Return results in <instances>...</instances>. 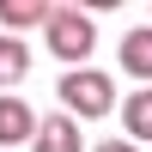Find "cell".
Wrapping results in <instances>:
<instances>
[{
  "mask_svg": "<svg viewBox=\"0 0 152 152\" xmlns=\"http://www.w3.org/2000/svg\"><path fill=\"white\" fill-rule=\"evenodd\" d=\"M61 116H73V122H91V116H110V104H116V85H110V73H97V67H73V73H61Z\"/></svg>",
  "mask_w": 152,
  "mask_h": 152,
  "instance_id": "6da1fadb",
  "label": "cell"
},
{
  "mask_svg": "<svg viewBox=\"0 0 152 152\" xmlns=\"http://www.w3.org/2000/svg\"><path fill=\"white\" fill-rule=\"evenodd\" d=\"M43 37H49V55H55V61H67V73L79 67L91 49H97L91 12H79V6H55V12H49V24H43Z\"/></svg>",
  "mask_w": 152,
  "mask_h": 152,
  "instance_id": "7a4b0ae2",
  "label": "cell"
},
{
  "mask_svg": "<svg viewBox=\"0 0 152 152\" xmlns=\"http://www.w3.org/2000/svg\"><path fill=\"white\" fill-rule=\"evenodd\" d=\"M49 12H55V6H43V0H0V24H6V31L49 24Z\"/></svg>",
  "mask_w": 152,
  "mask_h": 152,
  "instance_id": "8992f818",
  "label": "cell"
},
{
  "mask_svg": "<svg viewBox=\"0 0 152 152\" xmlns=\"http://www.w3.org/2000/svg\"><path fill=\"white\" fill-rule=\"evenodd\" d=\"M85 140H79V122L73 116H43V128H37V140H31V152H79Z\"/></svg>",
  "mask_w": 152,
  "mask_h": 152,
  "instance_id": "277c9868",
  "label": "cell"
},
{
  "mask_svg": "<svg viewBox=\"0 0 152 152\" xmlns=\"http://www.w3.org/2000/svg\"><path fill=\"white\" fill-rule=\"evenodd\" d=\"M116 55H122V73H134V79H152V24L128 31Z\"/></svg>",
  "mask_w": 152,
  "mask_h": 152,
  "instance_id": "5b68a950",
  "label": "cell"
},
{
  "mask_svg": "<svg viewBox=\"0 0 152 152\" xmlns=\"http://www.w3.org/2000/svg\"><path fill=\"white\" fill-rule=\"evenodd\" d=\"M37 128H43V116H37L24 97L0 91V146H18V140H37Z\"/></svg>",
  "mask_w": 152,
  "mask_h": 152,
  "instance_id": "3957f363",
  "label": "cell"
},
{
  "mask_svg": "<svg viewBox=\"0 0 152 152\" xmlns=\"http://www.w3.org/2000/svg\"><path fill=\"white\" fill-rule=\"evenodd\" d=\"M24 73H31L24 37H0V85H24Z\"/></svg>",
  "mask_w": 152,
  "mask_h": 152,
  "instance_id": "52a82bcc",
  "label": "cell"
},
{
  "mask_svg": "<svg viewBox=\"0 0 152 152\" xmlns=\"http://www.w3.org/2000/svg\"><path fill=\"white\" fill-rule=\"evenodd\" d=\"M97 152H140V146H134V140H104Z\"/></svg>",
  "mask_w": 152,
  "mask_h": 152,
  "instance_id": "9c48e42d",
  "label": "cell"
},
{
  "mask_svg": "<svg viewBox=\"0 0 152 152\" xmlns=\"http://www.w3.org/2000/svg\"><path fill=\"white\" fill-rule=\"evenodd\" d=\"M122 122H128L134 140H152V85H140V91L122 104Z\"/></svg>",
  "mask_w": 152,
  "mask_h": 152,
  "instance_id": "ba28073f",
  "label": "cell"
}]
</instances>
